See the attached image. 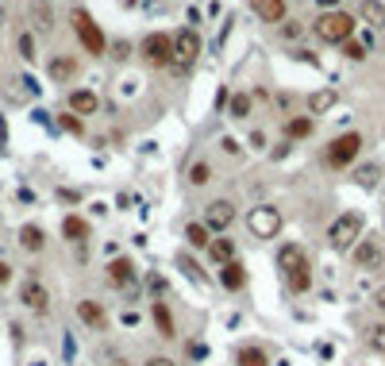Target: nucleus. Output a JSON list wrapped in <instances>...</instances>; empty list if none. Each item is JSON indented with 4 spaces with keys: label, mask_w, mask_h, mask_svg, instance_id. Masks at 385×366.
Listing matches in <instances>:
<instances>
[{
    "label": "nucleus",
    "mask_w": 385,
    "mask_h": 366,
    "mask_svg": "<svg viewBox=\"0 0 385 366\" xmlns=\"http://www.w3.org/2000/svg\"><path fill=\"white\" fill-rule=\"evenodd\" d=\"M362 228H366L362 212H339L336 220H331V228H327L331 250H351L358 243V235H362Z\"/></svg>",
    "instance_id": "f257e3e1"
},
{
    "label": "nucleus",
    "mask_w": 385,
    "mask_h": 366,
    "mask_svg": "<svg viewBox=\"0 0 385 366\" xmlns=\"http://www.w3.org/2000/svg\"><path fill=\"white\" fill-rule=\"evenodd\" d=\"M316 35L324 39V43H346V39L355 35V16L351 12H324V16L316 19Z\"/></svg>",
    "instance_id": "f03ea898"
},
{
    "label": "nucleus",
    "mask_w": 385,
    "mask_h": 366,
    "mask_svg": "<svg viewBox=\"0 0 385 366\" xmlns=\"http://www.w3.org/2000/svg\"><path fill=\"white\" fill-rule=\"evenodd\" d=\"M247 228H250L254 239H274V235L281 231V212L274 208V204H258V208H250Z\"/></svg>",
    "instance_id": "7ed1b4c3"
},
{
    "label": "nucleus",
    "mask_w": 385,
    "mask_h": 366,
    "mask_svg": "<svg viewBox=\"0 0 385 366\" xmlns=\"http://www.w3.org/2000/svg\"><path fill=\"white\" fill-rule=\"evenodd\" d=\"M74 31H77V39H81V47L89 50V54H104V31L93 23V16L89 12H81V8H74Z\"/></svg>",
    "instance_id": "20e7f679"
},
{
    "label": "nucleus",
    "mask_w": 385,
    "mask_h": 366,
    "mask_svg": "<svg viewBox=\"0 0 385 366\" xmlns=\"http://www.w3.org/2000/svg\"><path fill=\"white\" fill-rule=\"evenodd\" d=\"M358 151H362V135H358V131L339 135L336 143L327 147V166H336V170H343V166H351V162L358 158Z\"/></svg>",
    "instance_id": "39448f33"
},
{
    "label": "nucleus",
    "mask_w": 385,
    "mask_h": 366,
    "mask_svg": "<svg viewBox=\"0 0 385 366\" xmlns=\"http://www.w3.org/2000/svg\"><path fill=\"white\" fill-rule=\"evenodd\" d=\"M351 259H355L358 270H366V274H377V270H385V250L377 239H358L355 247H351Z\"/></svg>",
    "instance_id": "423d86ee"
},
{
    "label": "nucleus",
    "mask_w": 385,
    "mask_h": 366,
    "mask_svg": "<svg viewBox=\"0 0 385 366\" xmlns=\"http://www.w3.org/2000/svg\"><path fill=\"white\" fill-rule=\"evenodd\" d=\"M143 58L151 66H170L173 62V39L162 35V31H154V35L143 39Z\"/></svg>",
    "instance_id": "0eeeda50"
},
{
    "label": "nucleus",
    "mask_w": 385,
    "mask_h": 366,
    "mask_svg": "<svg viewBox=\"0 0 385 366\" xmlns=\"http://www.w3.org/2000/svg\"><path fill=\"white\" fill-rule=\"evenodd\" d=\"M19 301H23L31 312H38V316H43V312H50V293H47V286H43V281H35V278H28L23 286H19Z\"/></svg>",
    "instance_id": "6e6552de"
},
{
    "label": "nucleus",
    "mask_w": 385,
    "mask_h": 366,
    "mask_svg": "<svg viewBox=\"0 0 385 366\" xmlns=\"http://www.w3.org/2000/svg\"><path fill=\"white\" fill-rule=\"evenodd\" d=\"M173 58H177L182 66L197 62V58H201V35H197V31H177V35H173Z\"/></svg>",
    "instance_id": "1a4fd4ad"
},
{
    "label": "nucleus",
    "mask_w": 385,
    "mask_h": 366,
    "mask_svg": "<svg viewBox=\"0 0 385 366\" xmlns=\"http://www.w3.org/2000/svg\"><path fill=\"white\" fill-rule=\"evenodd\" d=\"M231 220H235V204L231 201H212L208 208H204V228L208 231H223Z\"/></svg>",
    "instance_id": "9d476101"
},
{
    "label": "nucleus",
    "mask_w": 385,
    "mask_h": 366,
    "mask_svg": "<svg viewBox=\"0 0 385 366\" xmlns=\"http://www.w3.org/2000/svg\"><path fill=\"white\" fill-rule=\"evenodd\" d=\"M77 320H81L85 327H93V332H104V327H108L104 308L96 305V301H77Z\"/></svg>",
    "instance_id": "9b49d317"
},
{
    "label": "nucleus",
    "mask_w": 385,
    "mask_h": 366,
    "mask_svg": "<svg viewBox=\"0 0 385 366\" xmlns=\"http://www.w3.org/2000/svg\"><path fill=\"white\" fill-rule=\"evenodd\" d=\"M250 12L262 23H281L285 19V0H250Z\"/></svg>",
    "instance_id": "f8f14e48"
},
{
    "label": "nucleus",
    "mask_w": 385,
    "mask_h": 366,
    "mask_svg": "<svg viewBox=\"0 0 385 366\" xmlns=\"http://www.w3.org/2000/svg\"><path fill=\"white\" fill-rule=\"evenodd\" d=\"M151 316H154V327H158V336H162V339L177 336V324H173V312H170V305H166V301H154Z\"/></svg>",
    "instance_id": "ddd939ff"
},
{
    "label": "nucleus",
    "mask_w": 385,
    "mask_h": 366,
    "mask_svg": "<svg viewBox=\"0 0 385 366\" xmlns=\"http://www.w3.org/2000/svg\"><path fill=\"white\" fill-rule=\"evenodd\" d=\"M220 281H223V289H228V293H239V289L247 286V270L239 266V259L228 262V266H220Z\"/></svg>",
    "instance_id": "4468645a"
},
{
    "label": "nucleus",
    "mask_w": 385,
    "mask_h": 366,
    "mask_svg": "<svg viewBox=\"0 0 385 366\" xmlns=\"http://www.w3.org/2000/svg\"><path fill=\"white\" fill-rule=\"evenodd\" d=\"M96 105H100V100H96V93H89V89H74V93H69V112L74 116H93Z\"/></svg>",
    "instance_id": "2eb2a0df"
},
{
    "label": "nucleus",
    "mask_w": 385,
    "mask_h": 366,
    "mask_svg": "<svg viewBox=\"0 0 385 366\" xmlns=\"http://www.w3.org/2000/svg\"><path fill=\"white\" fill-rule=\"evenodd\" d=\"M47 74L54 77V81H69V77L77 74V58L74 54H54L50 58V66H47Z\"/></svg>",
    "instance_id": "dca6fc26"
},
{
    "label": "nucleus",
    "mask_w": 385,
    "mask_h": 366,
    "mask_svg": "<svg viewBox=\"0 0 385 366\" xmlns=\"http://www.w3.org/2000/svg\"><path fill=\"white\" fill-rule=\"evenodd\" d=\"M235 366H270V355H266V347L258 343H247L235 351Z\"/></svg>",
    "instance_id": "f3484780"
},
{
    "label": "nucleus",
    "mask_w": 385,
    "mask_h": 366,
    "mask_svg": "<svg viewBox=\"0 0 385 366\" xmlns=\"http://www.w3.org/2000/svg\"><path fill=\"white\" fill-rule=\"evenodd\" d=\"M108 281H112V286H131V281H135L131 259H112V262H108Z\"/></svg>",
    "instance_id": "a211bd4d"
},
{
    "label": "nucleus",
    "mask_w": 385,
    "mask_h": 366,
    "mask_svg": "<svg viewBox=\"0 0 385 366\" xmlns=\"http://www.w3.org/2000/svg\"><path fill=\"white\" fill-rule=\"evenodd\" d=\"M285 281H289V289H293V293H308V286H312V270H308V259H300L297 266L289 270Z\"/></svg>",
    "instance_id": "6ab92c4d"
},
{
    "label": "nucleus",
    "mask_w": 385,
    "mask_h": 366,
    "mask_svg": "<svg viewBox=\"0 0 385 366\" xmlns=\"http://www.w3.org/2000/svg\"><path fill=\"white\" fill-rule=\"evenodd\" d=\"M43 243H47V235H43L38 224H23V228H19V247H23V250L35 255V250H43Z\"/></svg>",
    "instance_id": "aec40b11"
},
{
    "label": "nucleus",
    "mask_w": 385,
    "mask_h": 366,
    "mask_svg": "<svg viewBox=\"0 0 385 366\" xmlns=\"http://www.w3.org/2000/svg\"><path fill=\"white\" fill-rule=\"evenodd\" d=\"M208 259L220 262V266L235 262V239H212V243H208Z\"/></svg>",
    "instance_id": "412c9836"
},
{
    "label": "nucleus",
    "mask_w": 385,
    "mask_h": 366,
    "mask_svg": "<svg viewBox=\"0 0 385 366\" xmlns=\"http://www.w3.org/2000/svg\"><path fill=\"white\" fill-rule=\"evenodd\" d=\"M31 19H35V28L43 31V35L54 28V12H50L47 0H31Z\"/></svg>",
    "instance_id": "4be33fe9"
},
{
    "label": "nucleus",
    "mask_w": 385,
    "mask_h": 366,
    "mask_svg": "<svg viewBox=\"0 0 385 366\" xmlns=\"http://www.w3.org/2000/svg\"><path fill=\"white\" fill-rule=\"evenodd\" d=\"M358 12H362V19L370 23V28H385V4H377V0H362Z\"/></svg>",
    "instance_id": "5701e85b"
},
{
    "label": "nucleus",
    "mask_w": 385,
    "mask_h": 366,
    "mask_svg": "<svg viewBox=\"0 0 385 366\" xmlns=\"http://www.w3.org/2000/svg\"><path fill=\"white\" fill-rule=\"evenodd\" d=\"M62 235H66L69 243H81L89 235V224L81 220V216H66V220H62Z\"/></svg>",
    "instance_id": "b1692460"
},
{
    "label": "nucleus",
    "mask_w": 385,
    "mask_h": 366,
    "mask_svg": "<svg viewBox=\"0 0 385 366\" xmlns=\"http://www.w3.org/2000/svg\"><path fill=\"white\" fill-rule=\"evenodd\" d=\"M339 100V93L336 89H320V93H312L308 96V108H312V112H327V108L336 105Z\"/></svg>",
    "instance_id": "393cba45"
},
{
    "label": "nucleus",
    "mask_w": 385,
    "mask_h": 366,
    "mask_svg": "<svg viewBox=\"0 0 385 366\" xmlns=\"http://www.w3.org/2000/svg\"><path fill=\"white\" fill-rule=\"evenodd\" d=\"M285 135H289V139H305V135H312V120H308V116H293V120H285Z\"/></svg>",
    "instance_id": "a878e982"
},
{
    "label": "nucleus",
    "mask_w": 385,
    "mask_h": 366,
    "mask_svg": "<svg viewBox=\"0 0 385 366\" xmlns=\"http://www.w3.org/2000/svg\"><path fill=\"white\" fill-rule=\"evenodd\" d=\"M250 100H254L250 93H235V96H228V112L235 116V120H243V116H250Z\"/></svg>",
    "instance_id": "bb28decb"
},
{
    "label": "nucleus",
    "mask_w": 385,
    "mask_h": 366,
    "mask_svg": "<svg viewBox=\"0 0 385 366\" xmlns=\"http://www.w3.org/2000/svg\"><path fill=\"white\" fill-rule=\"evenodd\" d=\"M185 239H189L192 247H204V250H208V243H212V231L204 228V224H189V228H185Z\"/></svg>",
    "instance_id": "cd10ccee"
},
{
    "label": "nucleus",
    "mask_w": 385,
    "mask_h": 366,
    "mask_svg": "<svg viewBox=\"0 0 385 366\" xmlns=\"http://www.w3.org/2000/svg\"><path fill=\"white\" fill-rule=\"evenodd\" d=\"M300 259H305V250H300V247H293V243H289V247H281V250H278V266L285 270V274H289V270H293V266H297Z\"/></svg>",
    "instance_id": "c85d7f7f"
},
{
    "label": "nucleus",
    "mask_w": 385,
    "mask_h": 366,
    "mask_svg": "<svg viewBox=\"0 0 385 366\" xmlns=\"http://www.w3.org/2000/svg\"><path fill=\"white\" fill-rule=\"evenodd\" d=\"M366 347L377 351V355H385V324H370V327H366Z\"/></svg>",
    "instance_id": "c756f323"
},
{
    "label": "nucleus",
    "mask_w": 385,
    "mask_h": 366,
    "mask_svg": "<svg viewBox=\"0 0 385 366\" xmlns=\"http://www.w3.org/2000/svg\"><path fill=\"white\" fill-rule=\"evenodd\" d=\"M212 182V166L208 162H192L189 166V185H208Z\"/></svg>",
    "instance_id": "7c9ffc66"
},
{
    "label": "nucleus",
    "mask_w": 385,
    "mask_h": 366,
    "mask_svg": "<svg viewBox=\"0 0 385 366\" xmlns=\"http://www.w3.org/2000/svg\"><path fill=\"white\" fill-rule=\"evenodd\" d=\"M343 54L355 58V62H362V58H366V47H362V43H351V39H346V43H343Z\"/></svg>",
    "instance_id": "2f4dec72"
},
{
    "label": "nucleus",
    "mask_w": 385,
    "mask_h": 366,
    "mask_svg": "<svg viewBox=\"0 0 385 366\" xmlns=\"http://www.w3.org/2000/svg\"><path fill=\"white\" fill-rule=\"evenodd\" d=\"M16 47H19V54L28 58V62L35 58V39H31V35H19V43H16Z\"/></svg>",
    "instance_id": "473e14b6"
},
{
    "label": "nucleus",
    "mask_w": 385,
    "mask_h": 366,
    "mask_svg": "<svg viewBox=\"0 0 385 366\" xmlns=\"http://www.w3.org/2000/svg\"><path fill=\"white\" fill-rule=\"evenodd\" d=\"M62 127H66V131H74V135H81V131H85V124H81V120H77L74 112H66V116H62Z\"/></svg>",
    "instance_id": "72a5a7b5"
},
{
    "label": "nucleus",
    "mask_w": 385,
    "mask_h": 366,
    "mask_svg": "<svg viewBox=\"0 0 385 366\" xmlns=\"http://www.w3.org/2000/svg\"><path fill=\"white\" fill-rule=\"evenodd\" d=\"M358 182H362L366 189H370V185L377 182V166H362V170H358Z\"/></svg>",
    "instance_id": "f704fd0d"
},
{
    "label": "nucleus",
    "mask_w": 385,
    "mask_h": 366,
    "mask_svg": "<svg viewBox=\"0 0 385 366\" xmlns=\"http://www.w3.org/2000/svg\"><path fill=\"white\" fill-rule=\"evenodd\" d=\"M143 366H177V363H173L170 355H151V358H146Z\"/></svg>",
    "instance_id": "c9c22d12"
},
{
    "label": "nucleus",
    "mask_w": 385,
    "mask_h": 366,
    "mask_svg": "<svg viewBox=\"0 0 385 366\" xmlns=\"http://www.w3.org/2000/svg\"><path fill=\"white\" fill-rule=\"evenodd\" d=\"M8 278H12V266L8 262H0V286H8Z\"/></svg>",
    "instance_id": "e433bc0d"
},
{
    "label": "nucleus",
    "mask_w": 385,
    "mask_h": 366,
    "mask_svg": "<svg viewBox=\"0 0 385 366\" xmlns=\"http://www.w3.org/2000/svg\"><path fill=\"white\" fill-rule=\"evenodd\" d=\"M112 50H116V54H112V58H120V62H124V58H127V50H131V47H127V43H116V47H112Z\"/></svg>",
    "instance_id": "4c0bfd02"
},
{
    "label": "nucleus",
    "mask_w": 385,
    "mask_h": 366,
    "mask_svg": "<svg viewBox=\"0 0 385 366\" xmlns=\"http://www.w3.org/2000/svg\"><path fill=\"white\" fill-rule=\"evenodd\" d=\"M316 4H320L324 12H336V4H339V0H316Z\"/></svg>",
    "instance_id": "58836bf2"
},
{
    "label": "nucleus",
    "mask_w": 385,
    "mask_h": 366,
    "mask_svg": "<svg viewBox=\"0 0 385 366\" xmlns=\"http://www.w3.org/2000/svg\"><path fill=\"white\" fill-rule=\"evenodd\" d=\"M377 308H382V312H385V286L377 289Z\"/></svg>",
    "instance_id": "ea45409f"
},
{
    "label": "nucleus",
    "mask_w": 385,
    "mask_h": 366,
    "mask_svg": "<svg viewBox=\"0 0 385 366\" xmlns=\"http://www.w3.org/2000/svg\"><path fill=\"white\" fill-rule=\"evenodd\" d=\"M0 28H4V8H0Z\"/></svg>",
    "instance_id": "a19ab883"
}]
</instances>
